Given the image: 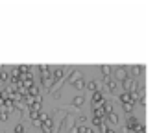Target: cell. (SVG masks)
<instances>
[{
    "instance_id": "obj_1",
    "label": "cell",
    "mask_w": 157,
    "mask_h": 133,
    "mask_svg": "<svg viewBox=\"0 0 157 133\" xmlns=\"http://www.w3.org/2000/svg\"><path fill=\"white\" fill-rule=\"evenodd\" d=\"M109 120L113 122V124H117V120H118V118H117V115H115V113H109Z\"/></svg>"
},
{
    "instance_id": "obj_2",
    "label": "cell",
    "mask_w": 157,
    "mask_h": 133,
    "mask_svg": "<svg viewBox=\"0 0 157 133\" xmlns=\"http://www.w3.org/2000/svg\"><path fill=\"white\" fill-rule=\"evenodd\" d=\"M15 131H17V133H24V129H22V126H17V128H15Z\"/></svg>"
}]
</instances>
